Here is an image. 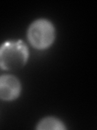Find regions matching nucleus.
<instances>
[{
    "mask_svg": "<svg viewBox=\"0 0 97 130\" xmlns=\"http://www.w3.org/2000/svg\"><path fill=\"white\" fill-rule=\"evenodd\" d=\"M29 50L22 40L6 41L0 45V69L16 71L26 65Z\"/></svg>",
    "mask_w": 97,
    "mask_h": 130,
    "instance_id": "obj_1",
    "label": "nucleus"
},
{
    "mask_svg": "<svg viewBox=\"0 0 97 130\" xmlns=\"http://www.w3.org/2000/svg\"><path fill=\"white\" fill-rule=\"evenodd\" d=\"M27 39L37 51H44L52 46L56 39V28L50 20L39 18L32 21L27 30Z\"/></svg>",
    "mask_w": 97,
    "mask_h": 130,
    "instance_id": "obj_2",
    "label": "nucleus"
},
{
    "mask_svg": "<svg viewBox=\"0 0 97 130\" xmlns=\"http://www.w3.org/2000/svg\"><path fill=\"white\" fill-rule=\"evenodd\" d=\"M22 85L20 80L14 75L0 76V99L5 102L15 101L20 96Z\"/></svg>",
    "mask_w": 97,
    "mask_h": 130,
    "instance_id": "obj_3",
    "label": "nucleus"
},
{
    "mask_svg": "<svg viewBox=\"0 0 97 130\" xmlns=\"http://www.w3.org/2000/svg\"><path fill=\"white\" fill-rule=\"evenodd\" d=\"M36 128L37 130H65L66 129V127L58 118L47 116L42 118L38 122Z\"/></svg>",
    "mask_w": 97,
    "mask_h": 130,
    "instance_id": "obj_4",
    "label": "nucleus"
}]
</instances>
